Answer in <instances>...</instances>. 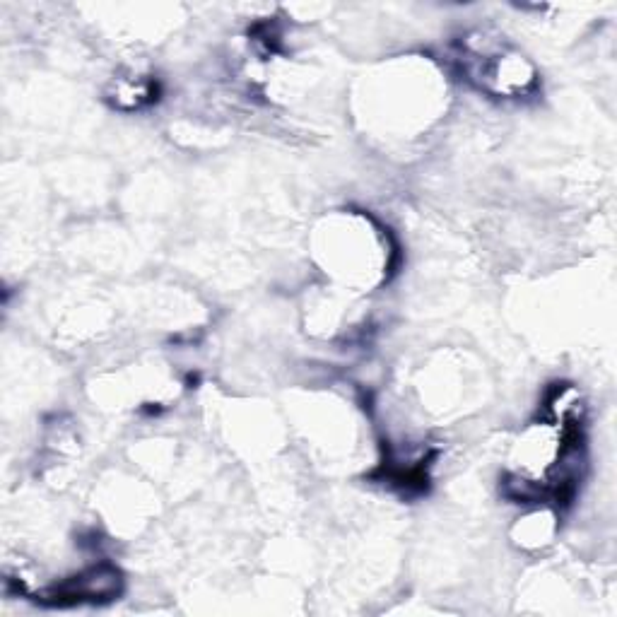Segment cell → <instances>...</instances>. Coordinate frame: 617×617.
<instances>
[{"label":"cell","instance_id":"6da1fadb","mask_svg":"<svg viewBox=\"0 0 617 617\" xmlns=\"http://www.w3.org/2000/svg\"><path fill=\"white\" fill-rule=\"evenodd\" d=\"M123 589V577L114 564H94V567L82 569L75 577L63 579L61 584H54L51 589L41 591L37 601L46 605H80V603H107L114 601Z\"/></svg>","mask_w":617,"mask_h":617},{"label":"cell","instance_id":"7a4b0ae2","mask_svg":"<svg viewBox=\"0 0 617 617\" xmlns=\"http://www.w3.org/2000/svg\"><path fill=\"white\" fill-rule=\"evenodd\" d=\"M157 94V85L148 78H121L111 87L109 99L116 109L133 111L145 107Z\"/></svg>","mask_w":617,"mask_h":617},{"label":"cell","instance_id":"3957f363","mask_svg":"<svg viewBox=\"0 0 617 617\" xmlns=\"http://www.w3.org/2000/svg\"><path fill=\"white\" fill-rule=\"evenodd\" d=\"M550 533H552V526L548 524V521H540V514L528 516L526 521H521L519 524V543L538 548L540 543H545V540L550 538Z\"/></svg>","mask_w":617,"mask_h":617}]
</instances>
